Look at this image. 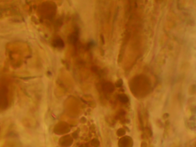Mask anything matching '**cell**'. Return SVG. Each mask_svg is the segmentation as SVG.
Here are the masks:
<instances>
[{"label":"cell","mask_w":196,"mask_h":147,"mask_svg":"<svg viewBox=\"0 0 196 147\" xmlns=\"http://www.w3.org/2000/svg\"><path fill=\"white\" fill-rule=\"evenodd\" d=\"M13 92L10 85L6 81L0 82V111L7 110L13 100Z\"/></svg>","instance_id":"obj_1"},{"label":"cell","mask_w":196,"mask_h":147,"mask_svg":"<svg viewBox=\"0 0 196 147\" xmlns=\"http://www.w3.org/2000/svg\"><path fill=\"white\" fill-rule=\"evenodd\" d=\"M78 37H79V32L78 31H75L68 37V41L70 44L75 45L78 41Z\"/></svg>","instance_id":"obj_2"},{"label":"cell","mask_w":196,"mask_h":147,"mask_svg":"<svg viewBox=\"0 0 196 147\" xmlns=\"http://www.w3.org/2000/svg\"><path fill=\"white\" fill-rule=\"evenodd\" d=\"M52 44L55 48H63L64 46V44L63 39L61 38H57L53 40Z\"/></svg>","instance_id":"obj_3"},{"label":"cell","mask_w":196,"mask_h":147,"mask_svg":"<svg viewBox=\"0 0 196 147\" xmlns=\"http://www.w3.org/2000/svg\"><path fill=\"white\" fill-rule=\"evenodd\" d=\"M118 98L119 101H120L121 103H126L128 102V97L126 94H120L118 95Z\"/></svg>","instance_id":"obj_4"},{"label":"cell","mask_w":196,"mask_h":147,"mask_svg":"<svg viewBox=\"0 0 196 147\" xmlns=\"http://www.w3.org/2000/svg\"><path fill=\"white\" fill-rule=\"evenodd\" d=\"M104 87L106 88V90L110 92H112L114 90V87L113 84L111 83H107L104 85Z\"/></svg>","instance_id":"obj_5"},{"label":"cell","mask_w":196,"mask_h":147,"mask_svg":"<svg viewBox=\"0 0 196 147\" xmlns=\"http://www.w3.org/2000/svg\"><path fill=\"white\" fill-rule=\"evenodd\" d=\"M4 147H19V145L18 144H16L14 142H10V143L6 144L5 146Z\"/></svg>","instance_id":"obj_6"},{"label":"cell","mask_w":196,"mask_h":147,"mask_svg":"<svg viewBox=\"0 0 196 147\" xmlns=\"http://www.w3.org/2000/svg\"><path fill=\"white\" fill-rule=\"evenodd\" d=\"M126 133V131L125 129L123 128H120L117 131V134L118 136H122L123 135H125Z\"/></svg>","instance_id":"obj_7"},{"label":"cell","mask_w":196,"mask_h":147,"mask_svg":"<svg viewBox=\"0 0 196 147\" xmlns=\"http://www.w3.org/2000/svg\"><path fill=\"white\" fill-rule=\"evenodd\" d=\"M63 24V20L61 19H58L55 22V26L56 27L58 28L59 27H61Z\"/></svg>","instance_id":"obj_8"},{"label":"cell","mask_w":196,"mask_h":147,"mask_svg":"<svg viewBox=\"0 0 196 147\" xmlns=\"http://www.w3.org/2000/svg\"><path fill=\"white\" fill-rule=\"evenodd\" d=\"M123 84V81L120 79L118 80L117 81V82H116V86L118 87H121L122 86Z\"/></svg>","instance_id":"obj_9"},{"label":"cell","mask_w":196,"mask_h":147,"mask_svg":"<svg viewBox=\"0 0 196 147\" xmlns=\"http://www.w3.org/2000/svg\"><path fill=\"white\" fill-rule=\"evenodd\" d=\"M139 117V122L140 124V125H141V128H143V120H142V115L141 114H139L138 115Z\"/></svg>","instance_id":"obj_10"},{"label":"cell","mask_w":196,"mask_h":147,"mask_svg":"<svg viewBox=\"0 0 196 147\" xmlns=\"http://www.w3.org/2000/svg\"><path fill=\"white\" fill-rule=\"evenodd\" d=\"M169 115L168 113H165L163 115V116H162V118H163L164 119H166L169 117Z\"/></svg>","instance_id":"obj_11"},{"label":"cell","mask_w":196,"mask_h":147,"mask_svg":"<svg viewBox=\"0 0 196 147\" xmlns=\"http://www.w3.org/2000/svg\"><path fill=\"white\" fill-rule=\"evenodd\" d=\"M100 38H101V41L102 44H105V40H104V37L102 34H101V35H100Z\"/></svg>","instance_id":"obj_12"},{"label":"cell","mask_w":196,"mask_h":147,"mask_svg":"<svg viewBox=\"0 0 196 147\" xmlns=\"http://www.w3.org/2000/svg\"><path fill=\"white\" fill-rule=\"evenodd\" d=\"M100 52H101V53H102V56H104V51L102 49H100Z\"/></svg>","instance_id":"obj_13"}]
</instances>
